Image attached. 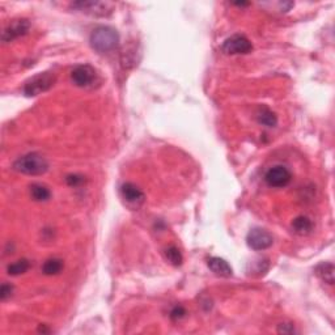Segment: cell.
<instances>
[{"mask_svg":"<svg viewBox=\"0 0 335 335\" xmlns=\"http://www.w3.org/2000/svg\"><path fill=\"white\" fill-rule=\"evenodd\" d=\"M62 270H63V261L59 258H50L42 266V272L47 277L58 275Z\"/></svg>","mask_w":335,"mask_h":335,"instance_id":"2e32d148","label":"cell"},{"mask_svg":"<svg viewBox=\"0 0 335 335\" xmlns=\"http://www.w3.org/2000/svg\"><path fill=\"white\" fill-rule=\"evenodd\" d=\"M66 181H67V184L70 185V186L72 187H77L80 186V185L84 184V177L80 174H70L66 177Z\"/></svg>","mask_w":335,"mask_h":335,"instance_id":"d6986e66","label":"cell"},{"mask_svg":"<svg viewBox=\"0 0 335 335\" xmlns=\"http://www.w3.org/2000/svg\"><path fill=\"white\" fill-rule=\"evenodd\" d=\"M71 8L91 16H108L113 12L114 4L109 2H96V0H79L71 3Z\"/></svg>","mask_w":335,"mask_h":335,"instance_id":"277c9868","label":"cell"},{"mask_svg":"<svg viewBox=\"0 0 335 335\" xmlns=\"http://www.w3.org/2000/svg\"><path fill=\"white\" fill-rule=\"evenodd\" d=\"M316 274L321 280H324L325 283L332 286L334 284V265L330 262L321 263L316 267Z\"/></svg>","mask_w":335,"mask_h":335,"instance_id":"5bb4252c","label":"cell"},{"mask_svg":"<svg viewBox=\"0 0 335 335\" xmlns=\"http://www.w3.org/2000/svg\"><path fill=\"white\" fill-rule=\"evenodd\" d=\"M278 332H280V334H293L294 327H293V325H291V324H282V325H279Z\"/></svg>","mask_w":335,"mask_h":335,"instance_id":"7402d4cb","label":"cell"},{"mask_svg":"<svg viewBox=\"0 0 335 335\" xmlns=\"http://www.w3.org/2000/svg\"><path fill=\"white\" fill-rule=\"evenodd\" d=\"M292 229L294 230V233L300 234V236H306L313 230V223L306 216H298L292 222Z\"/></svg>","mask_w":335,"mask_h":335,"instance_id":"7c38bea8","label":"cell"},{"mask_svg":"<svg viewBox=\"0 0 335 335\" xmlns=\"http://www.w3.org/2000/svg\"><path fill=\"white\" fill-rule=\"evenodd\" d=\"M246 244L253 250L262 251L271 248L274 244V237L268 230L263 229V228H253L246 236Z\"/></svg>","mask_w":335,"mask_h":335,"instance_id":"52a82bcc","label":"cell"},{"mask_svg":"<svg viewBox=\"0 0 335 335\" xmlns=\"http://www.w3.org/2000/svg\"><path fill=\"white\" fill-rule=\"evenodd\" d=\"M236 4V6H239V7H246V6H249V3H245V2H241V3H234Z\"/></svg>","mask_w":335,"mask_h":335,"instance_id":"603a6c76","label":"cell"},{"mask_svg":"<svg viewBox=\"0 0 335 335\" xmlns=\"http://www.w3.org/2000/svg\"><path fill=\"white\" fill-rule=\"evenodd\" d=\"M208 268L218 277L223 278H229L233 275V270L230 267L229 263L227 262L223 258H219V257H211L207 262Z\"/></svg>","mask_w":335,"mask_h":335,"instance_id":"8fae6325","label":"cell"},{"mask_svg":"<svg viewBox=\"0 0 335 335\" xmlns=\"http://www.w3.org/2000/svg\"><path fill=\"white\" fill-rule=\"evenodd\" d=\"M71 80L79 88H91L98 80V73L91 64H79L71 72Z\"/></svg>","mask_w":335,"mask_h":335,"instance_id":"5b68a950","label":"cell"},{"mask_svg":"<svg viewBox=\"0 0 335 335\" xmlns=\"http://www.w3.org/2000/svg\"><path fill=\"white\" fill-rule=\"evenodd\" d=\"M12 292H13V287L11 284H7V283L2 284V287H0V299H2V301H6L7 299L11 298Z\"/></svg>","mask_w":335,"mask_h":335,"instance_id":"44dd1931","label":"cell"},{"mask_svg":"<svg viewBox=\"0 0 335 335\" xmlns=\"http://www.w3.org/2000/svg\"><path fill=\"white\" fill-rule=\"evenodd\" d=\"M30 29V23L25 18H21V20H15L13 23H11L6 29L3 30V34H2V41L4 44H8V42L15 41L17 38L23 37V35L28 34Z\"/></svg>","mask_w":335,"mask_h":335,"instance_id":"9c48e42d","label":"cell"},{"mask_svg":"<svg viewBox=\"0 0 335 335\" xmlns=\"http://www.w3.org/2000/svg\"><path fill=\"white\" fill-rule=\"evenodd\" d=\"M185 316H186V310H185L184 306L181 305L174 306V308L172 309V312H170V318H172L173 321H180L181 318H184Z\"/></svg>","mask_w":335,"mask_h":335,"instance_id":"ffe728a7","label":"cell"},{"mask_svg":"<svg viewBox=\"0 0 335 335\" xmlns=\"http://www.w3.org/2000/svg\"><path fill=\"white\" fill-rule=\"evenodd\" d=\"M56 76L54 72H41L33 76L24 85V94L27 97L40 96L44 92H47L55 84Z\"/></svg>","mask_w":335,"mask_h":335,"instance_id":"3957f363","label":"cell"},{"mask_svg":"<svg viewBox=\"0 0 335 335\" xmlns=\"http://www.w3.org/2000/svg\"><path fill=\"white\" fill-rule=\"evenodd\" d=\"M223 53L228 55H244L249 54L253 50V45L248 38L242 34H233L227 38L222 46Z\"/></svg>","mask_w":335,"mask_h":335,"instance_id":"8992f818","label":"cell"},{"mask_svg":"<svg viewBox=\"0 0 335 335\" xmlns=\"http://www.w3.org/2000/svg\"><path fill=\"white\" fill-rule=\"evenodd\" d=\"M165 258L166 261L170 263V265L175 266H181L182 262H184V257H182V253L180 251V249L177 246H169V248L165 249Z\"/></svg>","mask_w":335,"mask_h":335,"instance_id":"e0dca14e","label":"cell"},{"mask_svg":"<svg viewBox=\"0 0 335 335\" xmlns=\"http://www.w3.org/2000/svg\"><path fill=\"white\" fill-rule=\"evenodd\" d=\"M30 196L35 202H46L51 198V191L49 187L41 184H33L30 186Z\"/></svg>","mask_w":335,"mask_h":335,"instance_id":"9a60e30c","label":"cell"},{"mask_svg":"<svg viewBox=\"0 0 335 335\" xmlns=\"http://www.w3.org/2000/svg\"><path fill=\"white\" fill-rule=\"evenodd\" d=\"M49 161L37 152L27 153L13 163V169L21 174L42 175L49 170Z\"/></svg>","mask_w":335,"mask_h":335,"instance_id":"7a4b0ae2","label":"cell"},{"mask_svg":"<svg viewBox=\"0 0 335 335\" xmlns=\"http://www.w3.org/2000/svg\"><path fill=\"white\" fill-rule=\"evenodd\" d=\"M292 173L289 172L288 168L283 165H275L266 172L265 181L270 187H277L282 189L286 187L291 182Z\"/></svg>","mask_w":335,"mask_h":335,"instance_id":"ba28073f","label":"cell"},{"mask_svg":"<svg viewBox=\"0 0 335 335\" xmlns=\"http://www.w3.org/2000/svg\"><path fill=\"white\" fill-rule=\"evenodd\" d=\"M89 42L97 53H111L120 45V34L110 27H98L91 33Z\"/></svg>","mask_w":335,"mask_h":335,"instance_id":"6da1fadb","label":"cell"},{"mask_svg":"<svg viewBox=\"0 0 335 335\" xmlns=\"http://www.w3.org/2000/svg\"><path fill=\"white\" fill-rule=\"evenodd\" d=\"M257 120L261 125L266 127H275L278 125L277 114L267 108V106H261L258 113H257Z\"/></svg>","mask_w":335,"mask_h":335,"instance_id":"4fadbf2b","label":"cell"},{"mask_svg":"<svg viewBox=\"0 0 335 335\" xmlns=\"http://www.w3.org/2000/svg\"><path fill=\"white\" fill-rule=\"evenodd\" d=\"M29 261L18 260L17 262L12 263V265H9L8 267H7V272H8V275H11V277H18V275L21 274H25V272L29 270Z\"/></svg>","mask_w":335,"mask_h":335,"instance_id":"ac0fdd59","label":"cell"},{"mask_svg":"<svg viewBox=\"0 0 335 335\" xmlns=\"http://www.w3.org/2000/svg\"><path fill=\"white\" fill-rule=\"evenodd\" d=\"M121 195L127 203L134 204V206H140L146 201V195L144 192L136 186V185L131 184V182H126L121 186Z\"/></svg>","mask_w":335,"mask_h":335,"instance_id":"30bf717a","label":"cell"}]
</instances>
